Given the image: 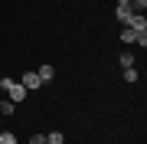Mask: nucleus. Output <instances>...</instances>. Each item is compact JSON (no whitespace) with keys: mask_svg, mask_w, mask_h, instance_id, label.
<instances>
[{"mask_svg":"<svg viewBox=\"0 0 147 144\" xmlns=\"http://www.w3.org/2000/svg\"><path fill=\"white\" fill-rule=\"evenodd\" d=\"M46 144H62V131H53V134H46Z\"/></svg>","mask_w":147,"mask_h":144,"instance_id":"10","label":"nucleus"},{"mask_svg":"<svg viewBox=\"0 0 147 144\" xmlns=\"http://www.w3.org/2000/svg\"><path fill=\"white\" fill-rule=\"evenodd\" d=\"M134 66V53H121V69H131Z\"/></svg>","mask_w":147,"mask_h":144,"instance_id":"7","label":"nucleus"},{"mask_svg":"<svg viewBox=\"0 0 147 144\" xmlns=\"http://www.w3.org/2000/svg\"><path fill=\"white\" fill-rule=\"evenodd\" d=\"M134 39H137V33H134V30H127V26L121 30V43H134Z\"/></svg>","mask_w":147,"mask_h":144,"instance_id":"6","label":"nucleus"},{"mask_svg":"<svg viewBox=\"0 0 147 144\" xmlns=\"http://www.w3.org/2000/svg\"><path fill=\"white\" fill-rule=\"evenodd\" d=\"M124 79H127V82H137V69H134V66H131V69H124Z\"/></svg>","mask_w":147,"mask_h":144,"instance_id":"12","label":"nucleus"},{"mask_svg":"<svg viewBox=\"0 0 147 144\" xmlns=\"http://www.w3.org/2000/svg\"><path fill=\"white\" fill-rule=\"evenodd\" d=\"M127 7H131L134 13H144V7H147V0H131V3H127Z\"/></svg>","mask_w":147,"mask_h":144,"instance_id":"9","label":"nucleus"},{"mask_svg":"<svg viewBox=\"0 0 147 144\" xmlns=\"http://www.w3.org/2000/svg\"><path fill=\"white\" fill-rule=\"evenodd\" d=\"M0 89H3V92H10V101H13V105L26 98V89H23L16 79H10V75H7V79H0Z\"/></svg>","mask_w":147,"mask_h":144,"instance_id":"1","label":"nucleus"},{"mask_svg":"<svg viewBox=\"0 0 147 144\" xmlns=\"http://www.w3.org/2000/svg\"><path fill=\"white\" fill-rule=\"evenodd\" d=\"M16 82H20V85L26 89V92H33V89H39V85H42V79H39L36 72H23V75H20Z\"/></svg>","mask_w":147,"mask_h":144,"instance_id":"2","label":"nucleus"},{"mask_svg":"<svg viewBox=\"0 0 147 144\" xmlns=\"http://www.w3.org/2000/svg\"><path fill=\"white\" fill-rule=\"evenodd\" d=\"M39 79H42V85H46V82H53V75H56V69H53V66H39Z\"/></svg>","mask_w":147,"mask_h":144,"instance_id":"5","label":"nucleus"},{"mask_svg":"<svg viewBox=\"0 0 147 144\" xmlns=\"http://www.w3.org/2000/svg\"><path fill=\"white\" fill-rule=\"evenodd\" d=\"M134 10H131V7H127V3H118L115 7V20H121V23H127V16H131Z\"/></svg>","mask_w":147,"mask_h":144,"instance_id":"4","label":"nucleus"},{"mask_svg":"<svg viewBox=\"0 0 147 144\" xmlns=\"http://www.w3.org/2000/svg\"><path fill=\"white\" fill-rule=\"evenodd\" d=\"M30 144H46V134H33V138H30Z\"/></svg>","mask_w":147,"mask_h":144,"instance_id":"13","label":"nucleus"},{"mask_svg":"<svg viewBox=\"0 0 147 144\" xmlns=\"http://www.w3.org/2000/svg\"><path fill=\"white\" fill-rule=\"evenodd\" d=\"M0 144H16V138H13L10 131H3V134H0Z\"/></svg>","mask_w":147,"mask_h":144,"instance_id":"11","label":"nucleus"},{"mask_svg":"<svg viewBox=\"0 0 147 144\" xmlns=\"http://www.w3.org/2000/svg\"><path fill=\"white\" fill-rule=\"evenodd\" d=\"M115 3H131V0H115Z\"/></svg>","mask_w":147,"mask_h":144,"instance_id":"14","label":"nucleus"},{"mask_svg":"<svg viewBox=\"0 0 147 144\" xmlns=\"http://www.w3.org/2000/svg\"><path fill=\"white\" fill-rule=\"evenodd\" d=\"M0 112H3V115H13V112H16V105H13L10 98H3V101H0Z\"/></svg>","mask_w":147,"mask_h":144,"instance_id":"8","label":"nucleus"},{"mask_svg":"<svg viewBox=\"0 0 147 144\" xmlns=\"http://www.w3.org/2000/svg\"><path fill=\"white\" fill-rule=\"evenodd\" d=\"M124 26H127V30H134V33H147V20H144V13H131Z\"/></svg>","mask_w":147,"mask_h":144,"instance_id":"3","label":"nucleus"}]
</instances>
